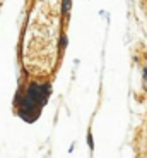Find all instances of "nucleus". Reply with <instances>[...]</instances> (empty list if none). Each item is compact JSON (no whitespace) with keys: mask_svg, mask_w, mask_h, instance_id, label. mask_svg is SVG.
<instances>
[{"mask_svg":"<svg viewBox=\"0 0 147 158\" xmlns=\"http://www.w3.org/2000/svg\"><path fill=\"white\" fill-rule=\"evenodd\" d=\"M48 91H50V86H46V84H43V86L31 84L26 96L21 100V115L26 119L29 110H38L48 100Z\"/></svg>","mask_w":147,"mask_h":158,"instance_id":"nucleus-1","label":"nucleus"},{"mask_svg":"<svg viewBox=\"0 0 147 158\" xmlns=\"http://www.w3.org/2000/svg\"><path fill=\"white\" fill-rule=\"evenodd\" d=\"M69 9H70V0H65L63 2V14L69 16Z\"/></svg>","mask_w":147,"mask_h":158,"instance_id":"nucleus-2","label":"nucleus"},{"mask_svg":"<svg viewBox=\"0 0 147 158\" xmlns=\"http://www.w3.org/2000/svg\"><path fill=\"white\" fill-rule=\"evenodd\" d=\"M65 45H67V38L63 36V38H62V47H65Z\"/></svg>","mask_w":147,"mask_h":158,"instance_id":"nucleus-3","label":"nucleus"}]
</instances>
